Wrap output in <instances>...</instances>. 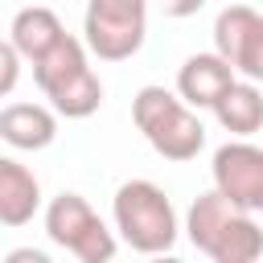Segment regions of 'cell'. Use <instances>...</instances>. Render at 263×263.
<instances>
[{
  "mask_svg": "<svg viewBox=\"0 0 263 263\" xmlns=\"http://www.w3.org/2000/svg\"><path fill=\"white\" fill-rule=\"evenodd\" d=\"M185 230H189V242L214 263H255L263 255L259 222L247 210H238L230 197H222L218 189L193 197L185 214Z\"/></svg>",
  "mask_w": 263,
  "mask_h": 263,
  "instance_id": "1",
  "label": "cell"
},
{
  "mask_svg": "<svg viewBox=\"0 0 263 263\" xmlns=\"http://www.w3.org/2000/svg\"><path fill=\"white\" fill-rule=\"evenodd\" d=\"M132 119L164 160H193L205 148V127L189 111V103L164 86H144L132 99Z\"/></svg>",
  "mask_w": 263,
  "mask_h": 263,
  "instance_id": "2",
  "label": "cell"
},
{
  "mask_svg": "<svg viewBox=\"0 0 263 263\" xmlns=\"http://www.w3.org/2000/svg\"><path fill=\"white\" fill-rule=\"evenodd\" d=\"M111 214L123 242L140 255H168V247L177 242V210L152 181H123L115 189Z\"/></svg>",
  "mask_w": 263,
  "mask_h": 263,
  "instance_id": "3",
  "label": "cell"
},
{
  "mask_svg": "<svg viewBox=\"0 0 263 263\" xmlns=\"http://www.w3.org/2000/svg\"><path fill=\"white\" fill-rule=\"evenodd\" d=\"M45 234L66 247L78 263H111L115 259V234L103 226V218L86 205L78 193H58L45 210Z\"/></svg>",
  "mask_w": 263,
  "mask_h": 263,
  "instance_id": "4",
  "label": "cell"
},
{
  "mask_svg": "<svg viewBox=\"0 0 263 263\" xmlns=\"http://www.w3.org/2000/svg\"><path fill=\"white\" fill-rule=\"evenodd\" d=\"M214 53H222L247 82H263V16L251 4L222 8L214 21Z\"/></svg>",
  "mask_w": 263,
  "mask_h": 263,
  "instance_id": "5",
  "label": "cell"
},
{
  "mask_svg": "<svg viewBox=\"0 0 263 263\" xmlns=\"http://www.w3.org/2000/svg\"><path fill=\"white\" fill-rule=\"evenodd\" d=\"M214 189L230 197L238 210H263V148L247 140H230L214 152Z\"/></svg>",
  "mask_w": 263,
  "mask_h": 263,
  "instance_id": "6",
  "label": "cell"
},
{
  "mask_svg": "<svg viewBox=\"0 0 263 263\" xmlns=\"http://www.w3.org/2000/svg\"><path fill=\"white\" fill-rule=\"evenodd\" d=\"M234 82H238L234 66L222 53H193V58H185V66L177 74V95L189 107H214Z\"/></svg>",
  "mask_w": 263,
  "mask_h": 263,
  "instance_id": "7",
  "label": "cell"
},
{
  "mask_svg": "<svg viewBox=\"0 0 263 263\" xmlns=\"http://www.w3.org/2000/svg\"><path fill=\"white\" fill-rule=\"evenodd\" d=\"M53 136H58V115L41 103H8L0 111V140L8 148L37 152V148H49Z\"/></svg>",
  "mask_w": 263,
  "mask_h": 263,
  "instance_id": "8",
  "label": "cell"
},
{
  "mask_svg": "<svg viewBox=\"0 0 263 263\" xmlns=\"http://www.w3.org/2000/svg\"><path fill=\"white\" fill-rule=\"evenodd\" d=\"M82 33H86V49H90L95 58H103V62H123V58L140 53L144 33H148V21H111V16L86 12Z\"/></svg>",
  "mask_w": 263,
  "mask_h": 263,
  "instance_id": "9",
  "label": "cell"
},
{
  "mask_svg": "<svg viewBox=\"0 0 263 263\" xmlns=\"http://www.w3.org/2000/svg\"><path fill=\"white\" fill-rule=\"evenodd\" d=\"M8 41L21 49V58H25V62H33V66H37L49 49H58V45L66 41V29H62V21H58V12H53V8L33 4V8H21V12L12 16Z\"/></svg>",
  "mask_w": 263,
  "mask_h": 263,
  "instance_id": "10",
  "label": "cell"
},
{
  "mask_svg": "<svg viewBox=\"0 0 263 263\" xmlns=\"http://www.w3.org/2000/svg\"><path fill=\"white\" fill-rule=\"evenodd\" d=\"M37 205H41V185H37V177H33L21 160L4 156V160H0V222H4V226H25V222L37 214Z\"/></svg>",
  "mask_w": 263,
  "mask_h": 263,
  "instance_id": "11",
  "label": "cell"
},
{
  "mask_svg": "<svg viewBox=\"0 0 263 263\" xmlns=\"http://www.w3.org/2000/svg\"><path fill=\"white\" fill-rule=\"evenodd\" d=\"M86 70H90V66H86V45L66 33V41H62L58 49H49V53L33 66V78H37V86L45 90V99H53V95L66 90L70 82H78Z\"/></svg>",
  "mask_w": 263,
  "mask_h": 263,
  "instance_id": "12",
  "label": "cell"
},
{
  "mask_svg": "<svg viewBox=\"0 0 263 263\" xmlns=\"http://www.w3.org/2000/svg\"><path fill=\"white\" fill-rule=\"evenodd\" d=\"M210 111L218 115V123L230 136H255L263 127V95L255 82H234Z\"/></svg>",
  "mask_w": 263,
  "mask_h": 263,
  "instance_id": "13",
  "label": "cell"
},
{
  "mask_svg": "<svg viewBox=\"0 0 263 263\" xmlns=\"http://www.w3.org/2000/svg\"><path fill=\"white\" fill-rule=\"evenodd\" d=\"M49 103H53V111L66 115V119H86V115H95L99 103H103V82L95 78V70H86L78 82H70L66 90H58Z\"/></svg>",
  "mask_w": 263,
  "mask_h": 263,
  "instance_id": "14",
  "label": "cell"
},
{
  "mask_svg": "<svg viewBox=\"0 0 263 263\" xmlns=\"http://www.w3.org/2000/svg\"><path fill=\"white\" fill-rule=\"evenodd\" d=\"M86 12L111 21H148V0H90Z\"/></svg>",
  "mask_w": 263,
  "mask_h": 263,
  "instance_id": "15",
  "label": "cell"
},
{
  "mask_svg": "<svg viewBox=\"0 0 263 263\" xmlns=\"http://www.w3.org/2000/svg\"><path fill=\"white\" fill-rule=\"evenodd\" d=\"M16 74H21V49L12 41H4L0 45V95H12Z\"/></svg>",
  "mask_w": 263,
  "mask_h": 263,
  "instance_id": "16",
  "label": "cell"
},
{
  "mask_svg": "<svg viewBox=\"0 0 263 263\" xmlns=\"http://www.w3.org/2000/svg\"><path fill=\"white\" fill-rule=\"evenodd\" d=\"M4 263H53V259L45 251H37V247H12L4 255Z\"/></svg>",
  "mask_w": 263,
  "mask_h": 263,
  "instance_id": "17",
  "label": "cell"
},
{
  "mask_svg": "<svg viewBox=\"0 0 263 263\" xmlns=\"http://www.w3.org/2000/svg\"><path fill=\"white\" fill-rule=\"evenodd\" d=\"M201 4H205V0H160L164 16H177V21H181V16H193Z\"/></svg>",
  "mask_w": 263,
  "mask_h": 263,
  "instance_id": "18",
  "label": "cell"
},
{
  "mask_svg": "<svg viewBox=\"0 0 263 263\" xmlns=\"http://www.w3.org/2000/svg\"><path fill=\"white\" fill-rule=\"evenodd\" d=\"M148 263H185V259H177V255H152Z\"/></svg>",
  "mask_w": 263,
  "mask_h": 263,
  "instance_id": "19",
  "label": "cell"
}]
</instances>
